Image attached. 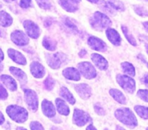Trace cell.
Masks as SVG:
<instances>
[{
	"label": "cell",
	"instance_id": "1",
	"mask_svg": "<svg viewBox=\"0 0 148 130\" xmlns=\"http://www.w3.org/2000/svg\"><path fill=\"white\" fill-rule=\"evenodd\" d=\"M115 116L119 121L124 124L134 128L137 126V119L133 112L127 108H121L116 111Z\"/></svg>",
	"mask_w": 148,
	"mask_h": 130
},
{
	"label": "cell",
	"instance_id": "2",
	"mask_svg": "<svg viewBox=\"0 0 148 130\" xmlns=\"http://www.w3.org/2000/svg\"><path fill=\"white\" fill-rule=\"evenodd\" d=\"M90 23L94 29L98 31L109 27L112 24L108 16L100 12H95L94 13L90 19Z\"/></svg>",
	"mask_w": 148,
	"mask_h": 130
},
{
	"label": "cell",
	"instance_id": "3",
	"mask_svg": "<svg viewBox=\"0 0 148 130\" xmlns=\"http://www.w3.org/2000/svg\"><path fill=\"white\" fill-rule=\"evenodd\" d=\"M6 111L8 116L17 123H23L28 117V113L27 111L20 106H10L7 108Z\"/></svg>",
	"mask_w": 148,
	"mask_h": 130
},
{
	"label": "cell",
	"instance_id": "4",
	"mask_svg": "<svg viewBox=\"0 0 148 130\" xmlns=\"http://www.w3.org/2000/svg\"><path fill=\"white\" fill-rule=\"evenodd\" d=\"M116 80L121 88L126 92L130 94H133L134 92L136 89V84L135 81L132 78L127 76L119 74L116 76Z\"/></svg>",
	"mask_w": 148,
	"mask_h": 130
},
{
	"label": "cell",
	"instance_id": "5",
	"mask_svg": "<svg viewBox=\"0 0 148 130\" xmlns=\"http://www.w3.org/2000/svg\"><path fill=\"white\" fill-rule=\"evenodd\" d=\"M46 58L47 63L51 68L53 69H57L60 68L62 64L66 60V57L64 54L57 52V53L53 54L46 53Z\"/></svg>",
	"mask_w": 148,
	"mask_h": 130
},
{
	"label": "cell",
	"instance_id": "6",
	"mask_svg": "<svg viewBox=\"0 0 148 130\" xmlns=\"http://www.w3.org/2000/svg\"><path fill=\"white\" fill-rule=\"evenodd\" d=\"M78 70L88 79L95 78L97 76V72L93 65L89 62H82L78 65Z\"/></svg>",
	"mask_w": 148,
	"mask_h": 130
},
{
	"label": "cell",
	"instance_id": "7",
	"mask_svg": "<svg viewBox=\"0 0 148 130\" xmlns=\"http://www.w3.org/2000/svg\"><path fill=\"white\" fill-rule=\"evenodd\" d=\"M25 100L28 108L33 112H36L38 106V100L36 93L32 90H25Z\"/></svg>",
	"mask_w": 148,
	"mask_h": 130
},
{
	"label": "cell",
	"instance_id": "8",
	"mask_svg": "<svg viewBox=\"0 0 148 130\" xmlns=\"http://www.w3.org/2000/svg\"><path fill=\"white\" fill-rule=\"evenodd\" d=\"M91 120L90 115L79 109H75L73 114V122L75 124L82 127Z\"/></svg>",
	"mask_w": 148,
	"mask_h": 130
},
{
	"label": "cell",
	"instance_id": "9",
	"mask_svg": "<svg viewBox=\"0 0 148 130\" xmlns=\"http://www.w3.org/2000/svg\"><path fill=\"white\" fill-rule=\"evenodd\" d=\"M23 26H24L27 35L30 37L33 38V39L38 38L40 33V28L36 23H33L31 20H27L23 22Z\"/></svg>",
	"mask_w": 148,
	"mask_h": 130
},
{
	"label": "cell",
	"instance_id": "10",
	"mask_svg": "<svg viewBox=\"0 0 148 130\" xmlns=\"http://www.w3.org/2000/svg\"><path fill=\"white\" fill-rule=\"evenodd\" d=\"M11 40L18 46H25L29 42L27 36L21 31H14L11 33Z\"/></svg>",
	"mask_w": 148,
	"mask_h": 130
},
{
	"label": "cell",
	"instance_id": "11",
	"mask_svg": "<svg viewBox=\"0 0 148 130\" xmlns=\"http://www.w3.org/2000/svg\"><path fill=\"white\" fill-rule=\"evenodd\" d=\"M88 43L92 49L99 52H105L107 49V46L103 40L95 36H90L88 39Z\"/></svg>",
	"mask_w": 148,
	"mask_h": 130
},
{
	"label": "cell",
	"instance_id": "12",
	"mask_svg": "<svg viewBox=\"0 0 148 130\" xmlns=\"http://www.w3.org/2000/svg\"><path fill=\"white\" fill-rule=\"evenodd\" d=\"M75 89L77 94L83 100H87L91 96V88L86 84H79L75 86Z\"/></svg>",
	"mask_w": 148,
	"mask_h": 130
},
{
	"label": "cell",
	"instance_id": "13",
	"mask_svg": "<svg viewBox=\"0 0 148 130\" xmlns=\"http://www.w3.org/2000/svg\"><path fill=\"white\" fill-rule=\"evenodd\" d=\"M8 52V55L12 60L14 62H15L16 63L20 64V65H25L27 63V61H26L25 58L23 55H22V53H20V52L17 50H14L13 49H9L7 50Z\"/></svg>",
	"mask_w": 148,
	"mask_h": 130
},
{
	"label": "cell",
	"instance_id": "14",
	"mask_svg": "<svg viewBox=\"0 0 148 130\" xmlns=\"http://www.w3.org/2000/svg\"><path fill=\"white\" fill-rule=\"evenodd\" d=\"M91 59L95 65L101 70H106L108 67V63L105 58L99 54L93 53L91 55Z\"/></svg>",
	"mask_w": 148,
	"mask_h": 130
},
{
	"label": "cell",
	"instance_id": "15",
	"mask_svg": "<svg viewBox=\"0 0 148 130\" xmlns=\"http://www.w3.org/2000/svg\"><path fill=\"white\" fill-rule=\"evenodd\" d=\"M78 2L77 0H59V3L64 10L69 13H74L78 9Z\"/></svg>",
	"mask_w": 148,
	"mask_h": 130
},
{
	"label": "cell",
	"instance_id": "16",
	"mask_svg": "<svg viewBox=\"0 0 148 130\" xmlns=\"http://www.w3.org/2000/svg\"><path fill=\"white\" fill-rule=\"evenodd\" d=\"M30 72L36 78H43L45 75V68L38 62H33L30 64Z\"/></svg>",
	"mask_w": 148,
	"mask_h": 130
},
{
	"label": "cell",
	"instance_id": "17",
	"mask_svg": "<svg viewBox=\"0 0 148 130\" xmlns=\"http://www.w3.org/2000/svg\"><path fill=\"white\" fill-rule=\"evenodd\" d=\"M42 111L43 114L49 118H52L56 115V110L54 106H53L50 101L44 100L42 102Z\"/></svg>",
	"mask_w": 148,
	"mask_h": 130
},
{
	"label": "cell",
	"instance_id": "18",
	"mask_svg": "<svg viewBox=\"0 0 148 130\" xmlns=\"http://www.w3.org/2000/svg\"><path fill=\"white\" fill-rule=\"evenodd\" d=\"M106 36L110 42L116 46H119L121 44V36L120 34L113 29H108L106 30Z\"/></svg>",
	"mask_w": 148,
	"mask_h": 130
},
{
	"label": "cell",
	"instance_id": "19",
	"mask_svg": "<svg viewBox=\"0 0 148 130\" xmlns=\"http://www.w3.org/2000/svg\"><path fill=\"white\" fill-rule=\"evenodd\" d=\"M62 74L66 79L72 80V81H79L80 79L79 72L75 68H66L63 71Z\"/></svg>",
	"mask_w": 148,
	"mask_h": 130
},
{
	"label": "cell",
	"instance_id": "20",
	"mask_svg": "<svg viewBox=\"0 0 148 130\" xmlns=\"http://www.w3.org/2000/svg\"><path fill=\"white\" fill-rule=\"evenodd\" d=\"M10 71L11 74L14 75L19 80V81L21 83V84L27 83V75H26L24 71L20 70V68H15V67H10Z\"/></svg>",
	"mask_w": 148,
	"mask_h": 130
},
{
	"label": "cell",
	"instance_id": "21",
	"mask_svg": "<svg viewBox=\"0 0 148 130\" xmlns=\"http://www.w3.org/2000/svg\"><path fill=\"white\" fill-rule=\"evenodd\" d=\"M0 79L10 91H15L17 90V86L16 84V81L11 76L8 75H1L0 76Z\"/></svg>",
	"mask_w": 148,
	"mask_h": 130
},
{
	"label": "cell",
	"instance_id": "22",
	"mask_svg": "<svg viewBox=\"0 0 148 130\" xmlns=\"http://www.w3.org/2000/svg\"><path fill=\"white\" fill-rule=\"evenodd\" d=\"M110 95L113 97V98L121 104H126L127 103V99L122 92L116 89H111L109 91Z\"/></svg>",
	"mask_w": 148,
	"mask_h": 130
},
{
	"label": "cell",
	"instance_id": "23",
	"mask_svg": "<svg viewBox=\"0 0 148 130\" xmlns=\"http://www.w3.org/2000/svg\"><path fill=\"white\" fill-rule=\"evenodd\" d=\"M56 105L58 112L60 114L64 115V116H67L69 114V108L64 100H62V99L57 98L56 100Z\"/></svg>",
	"mask_w": 148,
	"mask_h": 130
},
{
	"label": "cell",
	"instance_id": "24",
	"mask_svg": "<svg viewBox=\"0 0 148 130\" xmlns=\"http://www.w3.org/2000/svg\"><path fill=\"white\" fill-rule=\"evenodd\" d=\"M0 23L3 27H8L12 23V17L5 11H0Z\"/></svg>",
	"mask_w": 148,
	"mask_h": 130
},
{
	"label": "cell",
	"instance_id": "25",
	"mask_svg": "<svg viewBox=\"0 0 148 130\" xmlns=\"http://www.w3.org/2000/svg\"><path fill=\"white\" fill-rule=\"evenodd\" d=\"M60 95L61 97H63L64 100H66L68 103H70L71 105H74L75 103V99L73 97L72 93L69 91L67 88L63 87L60 90Z\"/></svg>",
	"mask_w": 148,
	"mask_h": 130
},
{
	"label": "cell",
	"instance_id": "26",
	"mask_svg": "<svg viewBox=\"0 0 148 130\" xmlns=\"http://www.w3.org/2000/svg\"><path fill=\"white\" fill-rule=\"evenodd\" d=\"M121 68H122L123 71L125 74L131 76H135V68L133 66L132 64L128 62H124L121 63Z\"/></svg>",
	"mask_w": 148,
	"mask_h": 130
},
{
	"label": "cell",
	"instance_id": "27",
	"mask_svg": "<svg viewBox=\"0 0 148 130\" xmlns=\"http://www.w3.org/2000/svg\"><path fill=\"white\" fill-rule=\"evenodd\" d=\"M43 45L48 50L54 51L56 47V42L53 41V39L46 36L43 39Z\"/></svg>",
	"mask_w": 148,
	"mask_h": 130
},
{
	"label": "cell",
	"instance_id": "28",
	"mask_svg": "<svg viewBox=\"0 0 148 130\" xmlns=\"http://www.w3.org/2000/svg\"><path fill=\"white\" fill-rule=\"evenodd\" d=\"M63 23L64 25L67 29H69V30L73 31V33H78L79 32V30H78V28L77 26V25H75L73 20L71 18H69V17H65L63 20Z\"/></svg>",
	"mask_w": 148,
	"mask_h": 130
},
{
	"label": "cell",
	"instance_id": "29",
	"mask_svg": "<svg viewBox=\"0 0 148 130\" xmlns=\"http://www.w3.org/2000/svg\"><path fill=\"white\" fill-rule=\"evenodd\" d=\"M134 111L141 118L145 119H148V108L145 106H137L134 107Z\"/></svg>",
	"mask_w": 148,
	"mask_h": 130
},
{
	"label": "cell",
	"instance_id": "30",
	"mask_svg": "<svg viewBox=\"0 0 148 130\" xmlns=\"http://www.w3.org/2000/svg\"><path fill=\"white\" fill-rule=\"evenodd\" d=\"M121 30H122L123 33H124V36H125V37L127 38L128 42H130L132 45H133V46H137V42H136L134 36H132V34L129 31L128 29H127L126 26H121Z\"/></svg>",
	"mask_w": 148,
	"mask_h": 130
},
{
	"label": "cell",
	"instance_id": "31",
	"mask_svg": "<svg viewBox=\"0 0 148 130\" xmlns=\"http://www.w3.org/2000/svg\"><path fill=\"white\" fill-rule=\"evenodd\" d=\"M108 2L115 11L116 10H119V11H124V4L119 0H109L108 1Z\"/></svg>",
	"mask_w": 148,
	"mask_h": 130
},
{
	"label": "cell",
	"instance_id": "32",
	"mask_svg": "<svg viewBox=\"0 0 148 130\" xmlns=\"http://www.w3.org/2000/svg\"><path fill=\"white\" fill-rule=\"evenodd\" d=\"M134 11L137 15L143 17H148V9L141 5L134 6Z\"/></svg>",
	"mask_w": 148,
	"mask_h": 130
},
{
	"label": "cell",
	"instance_id": "33",
	"mask_svg": "<svg viewBox=\"0 0 148 130\" xmlns=\"http://www.w3.org/2000/svg\"><path fill=\"white\" fill-rule=\"evenodd\" d=\"M55 84V81L50 76H48L44 81V86L47 90H51L53 88Z\"/></svg>",
	"mask_w": 148,
	"mask_h": 130
},
{
	"label": "cell",
	"instance_id": "34",
	"mask_svg": "<svg viewBox=\"0 0 148 130\" xmlns=\"http://www.w3.org/2000/svg\"><path fill=\"white\" fill-rule=\"evenodd\" d=\"M137 95L142 100L148 103V90H140L137 92Z\"/></svg>",
	"mask_w": 148,
	"mask_h": 130
},
{
	"label": "cell",
	"instance_id": "35",
	"mask_svg": "<svg viewBox=\"0 0 148 130\" xmlns=\"http://www.w3.org/2000/svg\"><path fill=\"white\" fill-rule=\"evenodd\" d=\"M30 129L31 130H44L41 124L38 122H33L30 124Z\"/></svg>",
	"mask_w": 148,
	"mask_h": 130
},
{
	"label": "cell",
	"instance_id": "36",
	"mask_svg": "<svg viewBox=\"0 0 148 130\" xmlns=\"http://www.w3.org/2000/svg\"><path fill=\"white\" fill-rule=\"evenodd\" d=\"M19 5L23 8H27L30 6L31 0H16Z\"/></svg>",
	"mask_w": 148,
	"mask_h": 130
},
{
	"label": "cell",
	"instance_id": "37",
	"mask_svg": "<svg viewBox=\"0 0 148 130\" xmlns=\"http://www.w3.org/2000/svg\"><path fill=\"white\" fill-rule=\"evenodd\" d=\"M94 108H95V112H96L98 114L101 115V116L105 115V111H104L103 108L100 104H95Z\"/></svg>",
	"mask_w": 148,
	"mask_h": 130
},
{
	"label": "cell",
	"instance_id": "38",
	"mask_svg": "<svg viewBox=\"0 0 148 130\" xmlns=\"http://www.w3.org/2000/svg\"><path fill=\"white\" fill-rule=\"evenodd\" d=\"M7 96H8L7 92L6 91L3 86L0 84V100H5Z\"/></svg>",
	"mask_w": 148,
	"mask_h": 130
},
{
	"label": "cell",
	"instance_id": "39",
	"mask_svg": "<svg viewBox=\"0 0 148 130\" xmlns=\"http://www.w3.org/2000/svg\"><path fill=\"white\" fill-rule=\"evenodd\" d=\"M38 5L41 8L43 9H49L51 7L50 3H49L48 1H45V0L44 1H38Z\"/></svg>",
	"mask_w": 148,
	"mask_h": 130
},
{
	"label": "cell",
	"instance_id": "40",
	"mask_svg": "<svg viewBox=\"0 0 148 130\" xmlns=\"http://www.w3.org/2000/svg\"><path fill=\"white\" fill-rule=\"evenodd\" d=\"M144 83L146 86L148 87V74H146L144 77Z\"/></svg>",
	"mask_w": 148,
	"mask_h": 130
},
{
	"label": "cell",
	"instance_id": "41",
	"mask_svg": "<svg viewBox=\"0 0 148 130\" xmlns=\"http://www.w3.org/2000/svg\"><path fill=\"white\" fill-rule=\"evenodd\" d=\"M4 122V117L1 112H0V124H2Z\"/></svg>",
	"mask_w": 148,
	"mask_h": 130
},
{
	"label": "cell",
	"instance_id": "42",
	"mask_svg": "<svg viewBox=\"0 0 148 130\" xmlns=\"http://www.w3.org/2000/svg\"><path fill=\"white\" fill-rule=\"evenodd\" d=\"M143 26H144L145 29L146 30V31L148 33V21H146V22H144V23H143Z\"/></svg>",
	"mask_w": 148,
	"mask_h": 130
},
{
	"label": "cell",
	"instance_id": "43",
	"mask_svg": "<svg viewBox=\"0 0 148 130\" xmlns=\"http://www.w3.org/2000/svg\"><path fill=\"white\" fill-rule=\"evenodd\" d=\"M86 130H97V129H95V127H94L92 124H90V125H89L88 127H87Z\"/></svg>",
	"mask_w": 148,
	"mask_h": 130
},
{
	"label": "cell",
	"instance_id": "44",
	"mask_svg": "<svg viewBox=\"0 0 148 130\" xmlns=\"http://www.w3.org/2000/svg\"><path fill=\"white\" fill-rule=\"evenodd\" d=\"M86 53H87L86 51H85V49H82V50L80 52V53H79V56H80V57H83L84 55H86Z\"/></svg>",
	"mask_w": 148,
	"mask_h": 130
},
{
	"label": "cell",
	"instance_id": "45",
	"mask_svg": "<svg viewBox=\"0 0 148 130\" xmlns=\"http://www.w3.org/2000/svg\"><path fill=\"white\" fill-rule=\"evenodd\" d=\"M4 60V54H3V52L1 51V49H0V61L3 60Z\"/></svg>",
	"mask_w": 148,
	"mask_h": 130
},
{
	"label": "cell",
	"instance_id": "46",
	"mask_svg": "<svg viewBox=\"0 0 148 130\" xmlns=\"http://www.w3.org/2000/svg\"><path fill=\"white\" fill-rule=\"evenodd\" d=\"M4 35H5V33H4V30H3L2 29H1V27L0 26V36H4Z\"/></svg>",
	"mask_w": 148,
	"mask_h": 130
},
{
	"label": "cell",
	"instance_id": "47",
	"mask_svg": "<svg viewBox=\"0 0 148 130\" xmlns=\"http://www.w3.org/2000/svg\"><path fill=\"white\" fill-rule=\"evenodd\" d=\"M139 58H140V60H141L142 61H143V62H144L145 63L147 64V67H148V63L147 62V61L145 60V59H144V58H143V57L142 56V55H139Z\"/></svg>",
	"mask_w": 148,
	"mask_h": 130
},
{
	"label": "cell",
	"instance_id": "48",
	"mask_svg": "<svg viewBox=\"0 0 148 130\" xmlns=\"http://www.w3.org/2000/svg\"><path fill=\"white\" fill-rule=\"evenodd\" d=\"M116 130H126V129H124V128H123V127H121L117 126L116 127Z\"/></svg>",
	"mask_w": 148,
	"mask_h": 130
},
{
	"label": "cell",
	"instance_id": "49",
	"mask_svg": "<svg viewBox=\"0 0 148 130\" xmlns=\"http://www.w3.org/2000/svg\"><path fill=\"white\" fill-rule=\"evenodd\" d=\"M88 1H90L92 3H98V0H88Z\"/></svg>",
	"mask_w": 148,
	"mask_h": 130
},
{
	"label": "cell",
	"instance_id": "50",
	"mask_svg": "<svg viewBox=\"0 0 148 130\" xmlns=\"http://www.w3.org/2000/svg\"><path fill=\"white\" fill-rule=\"evenodd\" d=\"M2 70H3V65H2V64H1V61H0V72H1V71H2Z\"/></svg>",
	"mask_w": 148,
	"mask_h": 130
},
{
	"label": "cell",
	"instance_id": "51",
	"mask_svg": "<svg viewBox=\"0 0 148 130\" xmlns=\"http://www.w3.org/2000/svg\"><path fill=\"white\" fill-rule=\"evenodd\" d=\"M17 130H27V129H25V128H23V127H17Z\"/></svg>",
	"mask_w": 148,
	"mask_h": 130
},
{
	"label": "cell",
	"instance_id": "52",
	"mask_svg": "<svg viewBox=\"0 0 148 130\" xmlns=\"http://www.w3.org/2000/svg\"><path fill=\"white\" fill-rule=\"evenodd\" d=\"M145 48H146V50H147V52L148 54V44H145Z\"/></svg>",
	"mask_w": 148,
	"mask_h": 130
},
{
	"label": "cell",
	"instance_id": "53",
	"mask_svg": "<svg viewBox=\"0 0 148 130\" xmlns=\"http://www.w3.org/2000/svg\"><path fill=\"white\" fill-rule=\"evenodd\" d=\"M5 1H7V2H10V1H13V0H4Z\"/></svg>",
	"mask_w": 148,
	"mask_h": 130
},
{
	"label": "cell",
	"instance_id": "54",
	"mask_svg": "<svg viewBox=\"0 0 148 130\" xmlns=\"http://www.w3.org/2000/svg\"><path fill=\"white\" fill-rule=\"evenodd\" d=\"M36 1H44V0H36Z\"/></svg>",
	"mask_w": 148,
	"mask_h": 130
},
{
	"label": "cell",
	"instance_id": "55",
	"mask_svg": "<svg viewBox=\"0 0 148 130\" xmlns=\"http://www.w3.org/2000/svg\"><path fill=\"white\" fill-rule=\"evenodd\" d=\"M143 1H147V2H148V0H143Z\"/></svg>",
	"mask_w": 148,
	"mask_h": 130
},
{
	"label": "cell",
	"instance_id": "56",
	"mask_svg": "<svg viewBox=\"0 0 148 130\" xmlns=\"http://www.w3.org/2000/svg\"><path fill=\"white\" fill-rule=\"evenodd\" d=\"M77 1H80L81 0H77Z\"/></svg>",
	"mask_w": 148,
	"mask_h": 130
},
{
	"label": "cell",
	"instance_id": "57",
	"mask_svg": "<svg viewBox=\"0 0 148 130\" xmlns=\"http://www.w3.org/2000/svg\"><path fill=\"white\" fill-rule=\"evenodd\" d=\"M146 130H148V127H147V129H146Z\"/></svg>",
	"mask_w": 148,
	"mask_h": 130
},
{
	"label": "cell",
	"instance_id": "58",
	"mask_svg": "<svg viewBox=\"0 0 148 130\" xmlns=\"http://www.w3.org/2000/svg\"><path fill=\"white\" fill-rule=\"evenodd\" d=\"M105 130H108V129H105Z\"/></svg>",
	"mask_w": 148,
	"mask_h": 130
}]
</instances>
